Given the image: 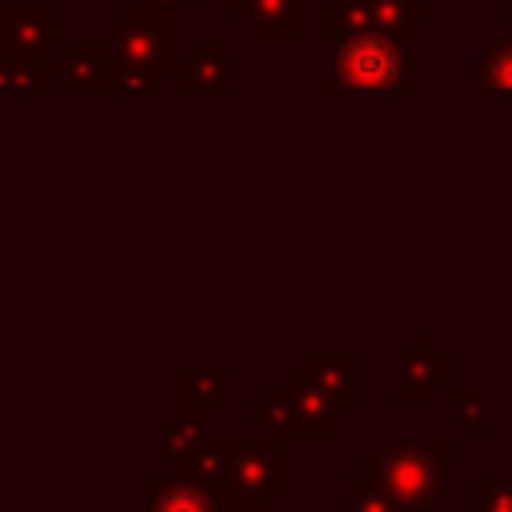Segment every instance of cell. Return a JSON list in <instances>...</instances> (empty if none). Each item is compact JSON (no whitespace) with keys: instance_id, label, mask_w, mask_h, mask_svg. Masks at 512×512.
Returning <instances> with one entry per match:
<instances>
[{"instance_id":"1","label":"cell","mask_w":512,"mask_h":512,"mask_svg":"<svg viewBox=\"0 0 512 512\" xmlns=\"http://www.w3.org/2000/svg\"><path fill=\"white\" fill-rule=\"evenodd\" d=\"M320 84L328 96H408L416 88L412 36L372 28L328 44Z\"/></svg>"},{"instance_id":"2","label":"cell","mask_w":512,"mask_h":512,"mask_svg":"<svg viewBox=\"0 0 512 512\" xmlns=\"http://www.w3.org/2000/svg\"><path fill=\"white\" fill-rule=\"evenodd\" d=\"M452 460L448 440H408V444H388L356 464V472L376 484L400 512H424L440 492H444V472Z\"/></svg>"},{"instance_id":"3","label":"cell","mask_w":512,"mask_h":512,"mask_svg":"<svg viewBox=\"0 0 512 512\" xmlns=\"http://www.w3.org/2000/svg\"><path fill=\"white\" fill-rule=\"evenodd\" d=\"M340 400L328 396L304 368H288L284 384L268 392V436L272 440H340Z\"/></svg>"},{"instance_id":"4","label":"cell","mask_w":512,"mask_h":512,"mask_svg":"<svg viewBox=\"0 0 512 512\" xmlns=\"http://www.w3.org/2000/svg\"><path fill=\"white\" fill-rule=\"evenodd\" d=\"M176 36H180L176 8H160L152 0L148 4H124L120 16L104 24V40L120 56V64L152 68L164 80L176 76V64H180Z\"/></svg>"},{"instance_id":"5","label":"cell","mask_w":512,"mask_h":512,"mask_svg":"<svg viewBox=\"0 0 512 512\" xmlns=\"http://www.w3.org/2000/svg\"><path fill=\"white\" fill-rule=\"evenodd\" d=\"M288 488L284 440H228V484L224 504L232 512H268Z\"/></svg>"},{"instance_id":"6","label":"cell","mask_w":512,"mask_h":512,"mask_svg":"<svg viewBox=\"0 0 512 512\" xmlns=\"http://www.w3.org/2000/svg\"><path fill=\"white\" fill-rule=\"evenodd\" d=\"M68 40V24L44 4H0V56L4 60H44Z\"/></svg>"},{"instance_id":"7","label":"cell","mask_w":512,"mask_h":512,"mask_svg":"<svg viewBox=\"0 0 512 512\" xmlns=\"http://www.w3.org/2000/svg\"><path fill=\"white\" fill-rule=\"evenodd\" d=\"M120 56L108 48V40H64L56 52V76L88 96H112L116 92Z\"/></svg>"},{"instance_id":"8","label":"cell","mask_w":512,"mask_h":512,"mask_svg":"<svg viewBox=\"0 0 512 512\" xmlns=\"http://www.w3.org/2000/svg\"><path fill=\"white\" fill-rule=\"evenodd\" d=\"M452 376V356L432 344L428 332H416L404 352H396V400L400 404H428L440 384Z\"/></svg>"},{"instance_id":"9","label":"cell","mask_w":512,"mask_h":512,"mask_svg":"<svg viewBox=\"0 0 512 512\" xmlns=\"http://www.w3.org/2000/svg\"><path fill=\"white\" fill-rule=\"evenodd\" d=\"M228 16L260 44H296L304 40V0H228Z\"/></svg>"},{"instance_id":"10","label":"cell","mask_w":512,"mask_h":512,"mask_svg":"<svg viewBox=\"0 0 512 512\" xmlns=\"http://www.w3.org/2000/svg\"><path fill=\"white\" fill-rule=\"evenodd\" d=\"M172 80H176V92H184V96L232 92V44L228 40H200L188 56H180Z\"/></svg>"},{"instance_id":"11","label":"cell","mask_w":512,"mask_h":512,"mask_svg":"<svg viewBox=\"0 0 512 512\" xmlns=\"http://www.w3.org/2000/svg\"><path fill=\"white\" fill-rule=\"evenodd\" d=\"M140 512H232L208 484L176 472L172 480L164 476H144L140 480Z\"/></svg>"},{"instance_id":"12","label":"cell","mask_w":512,"mask_h":512,"mask_svg":"<svg viewBox=\"0 0 512 512\" xmlns=\"http://www.w3.org/2000/svg\"><path fill=\"white\" fill-rule=\"evenodd\" d=\"M300 368H304L328 396H336L340 404H356V400H360V376H356L360 360H356V352H348V348H344V352L312 348Z\"/></svg>"},{"instance_id":"13","label":"cell","mask_w":512,"mask_h":512,"mask_svg":"<svg viewBox=\"0 0 512 512\" xmlns=\"http://www.w3.org/2000/svg\"><path fill=\"white\" fill-rule=\"evenodd\" d=\"M204 444H212V408L180 404V416L160 424V456L164 460H184V456L200 452Z\"/></svg>"},{"instance_id":"14","label":"cell","mask_w":512,"mask_h":512,"mask_svg":"<svg viewBox=\"0 0 512 512\" xmlns=\"http://www.w3.org/2000/svg\"><path fill=\"white\" fill-rule=\"evenodd\" d=\"M176 392L180 404L192 408H220L232 400V372L228 368H180L176 372Z\"/></svg>"},{"instance_id":"15","label":"cell","mask_w":512,"mask_h":512,"mask_svg":"<svg viewBox=\"0 0 512 512\" xmlns=\"http://www.w3.org/2000/svg\"><path fill=\"white\" fill-rule=\"evenodd\" d=\"M468 92H476V96L512 92V40L508 36L500 44H488L480 56H472V64H468Z\"/></svg>"},{"instance_id":"16","label":"cell","mask_w":512,"mask_h":512,"mask_svg":"<svg viewBox=\"0 0 512 512\" xmlns=\"http://www.w3.org/2000/svg\"><path fill=\"white\" fill-rule=\"evenodd\" d=\"M56 76V56L44 60H4L0 56V96H40L52 88Z\"/></svg>"},{"instance_id":"17","label":"cell","mask_w":512,"mask_h":512,"mask_svg":"<svg viewBox=\"0 0 512 512\" xmlns=\"http://www.w3.org/2000/svg\"><path fill=\"white\" fill-rule=\"evenodd\" d=\"M372 8L368 0H332L320 16V36L324 44H340L348 36H360V32H372Z\"/></svg>"},{"instance_id":"18","label":"cell","mask_w":512,"mask_h":512,"mask_svg":"<svg viewBox=\"0 0 512 512\" xmlns=\"http://www.w3.org/2000/svg\"><path fill=\"white\" fill-rule=\"evenodd\" d=\"M372 8V24L380 32H396V36H412L420 24H428L436 16L432 4H420V0H368Z\"/></svg>"},{"instance_id":"19","label":"cell","mask_w":512,"mask_h":512,"mask_svg":"<svg viewBox=\"0 0 512 512\" xmlns=\"http://www.w3.org/2000/svg\"><path fill=\"white\" fill-rule=\"evenodd\" d=\"M452 412L468 428L472 440H484L488 436V388H480V384H456L452 388Z\"/></svg>"},{"instance_id":"20","label":"cell","mask_w":512,"mask_h":512,"mask_svg":"<svg viewBox=\"0 0 512 512\" xmlns=\"http://www.w3.org/2000/svg\"><path fill=\"white\" fill-rule=\"evenodd\" d=\"M340 512H400L376 484H368L360 472L340 480Z\"/></svg>"},{"instance_id":"21","label":"cell","mask_w":512,"mask_h":512,"mask_svg":"<svg viewBox=\"0 0 512 512\" xmlns=\"http://www.w3.org/2000/svg\"><path fill=\"white\" fill-rule=\"evenodd\" d=\"M468 512H512V476H476L468 484Z\"/></svg>"},{"instance_id":"22","label":"cell","mask_w":512,"mask_h":512,"mask_svg":"<svg viewBox=\"0 0 512 512\" xmlns=\"http://www.w3.org/2000/svg\"><path fill=\"white\" fill-rule=\"evenodd\" d=\"M160 72L152 68H136V64H120L116 72V92L112 96H156L160 92Z\"/></svg>"},{"instance_id":"23","label":"cell","mask_w":512,"mask_h":512,"mask_svg":"<svg viewBox=\"0 0 512 512\" xmlns=\"http://www.w3.org/2000/svg\"><path fill=\"white\" fill-rule=\"evenodd\" d=\"M152 4H160V8H188V4H208V0H152Z\"/></svg>"},{"instance_id":"24","label":"cell","mask_w":512,"mask_h":512,"mask_svg":"<svg viewBox=\"0 0 512 512\" xmlns=\"http://www.w3.org/2000/svg\"><path fill=\"white\" fill-rule=\"evenodd\" d=\"M504 8H508V20H504V36L512 40V0H504Z\"/></svg>"},{"instance_id":"25","label":"cell","mask_w":512,"mask_h":512,"mask_svg":"<svg viewBox=\"0 0 512 512\" xmlns=\"http://www.w3.org/2000/svg\"><path fill=\"white\" fill-rule=\"evenodd\" d=\"M208 4H224V8H228V0H208Z\"/></svg>"}]
</instances>
